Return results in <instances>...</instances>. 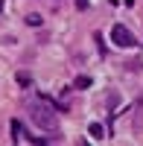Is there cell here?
Listing matches in <instances>:
<instances>
[{"label":"cell","instance_id":"1","mask_svg":"<svg viewBox=\"0 0 143 146\" xmlns=\"http://www.w3.org/2000/svg\"><path fill=\"white\" fill-rule=\"evenodd\" d=\"M26 111H29V120H32L41 131H47V135H56V131H58V114L53 111V105L47 102V100H32V102H26Z\"/></svg>","mask_w":143,"mask_h":146},{"label":"cell","instance_id":"2","mask_svg":"<svg viewBox=\"0 0 143 146\" xmlns=\"http://www.w3.org/2000/svg\"><path fill=\"white\" fill-rule=\"evenodd\" d=\"M111 41H114L117 47H134V44H137L126 23H114V27H111Z\"/></svg>","mask_w":143,"mask_h":146},{"label":"cell","instance_id":"3","mask_svg":"<svg viewBox=\"0 0 143 146\" xmlns=\"http://www.w3.org/2000/svg\"><path fill=\"white\" fill-rule=\"evenodd\" d=\"M12 140L21 143V140H29L26 135H23V126H21V120H12Z\"/></svg>","mask_w":143,"mask_h":146},{"label":"cell","instance_id":"4","mask_svg":"<svg viewBox=\"0 0 143 146\" xmlns=\"http://www.w3.org/2000/svg\"><path fill=\"white\" fill-rule=\"evenodd\" d=\"M91 135L97 137V140H102V135H105V129H102L99 123H91Z\"/></svg>","mask_w":143,"mask_h":146},{"label":"cell","instance_id":"5","mask_svg":"<svg viewBox=\"0 0 143 146\" xmlns=\"http://www.w3.org/2000/svg\"><path fill=\"white\" fill-rule=\"evenodd\" d=\"M88 85H91L88 76H79V79H76V88H88Z\"/></svg>","mask_w":143,"mask_h":146},{"label":"cell","instance_id":"6","mask_svg":"<svg viewBox=\"0 0 143 146\" xmlns=\"http://www.w3.org/2000/svg\"><path fill=\"white\" fill-rule=\"evenodd\" d=\"M26 23H29V27H38L41 18H38V15H29V18H26Z\"/></svg>","mask_w":143,"mask_h":146},{"label":"cell","instance_id":"7","mask_svg":"<svg viewBox=\"0 0 143 146\" xmlns=\"http://www.w3.org/2000/svg\"><path fill=\"white\" fill-rule=\"evenodd\" d=\"M0 9H3V3H0Z\"/></svg>","mask_w":143,"mask_h":146}]
</instances>
